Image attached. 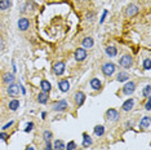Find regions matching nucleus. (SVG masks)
Segmentation results:
<instances>
[{
    "label": "nucleus",
    "instance_id": "f257e3e1",
    "mask_svg": "<svg viewBox=\"0 0 151 150\" xmlns=\"http://www.w3.org/2000/svg\"><path fill=\"white\" fill-rule=\"evenodd\" d=\"M119 64H120L124 69H129V67H132V65H133V58H132V56H129V54H124L123 57L119 60Z\"/></svg>",
    "mask_w": 151,
    "mask_h": 150
},
{
    "label": "nucleus",
    "instance_id": "f03ea898",
    "mask_svg": "<svg viewBox=\"0 0 151 150\" xmlns=\"http://www.w3.org/2000/svg\"><path fill=\"white\" fill-rule=\"evenodd\" d=\"M20 91H21V87L18 86V84L12 83L11 86L8 87V95L12 96V97H17V96H20Z\"/></svg>",
    "mask_w": 151,
    "mask_h": 150
},
{
    "label": "nucleus",
    "instance_id": "7ed1b4c3",
    "mask_svg": "<svg viewBox=\"0 0 151 150\" xmlns=\"http://www.w3.org/2000/svg\"><path fill=\"white\" fill-rule=\"evenodd\" d=\"M102 72H104L106 76L112 75L115 72V65L112 64V62H107V64H105L104 66H102Z\"/></svg>",
    "mask_w": 151,
    "mask_h": 150
},
{
    "label": "nucleus",
    "instance_id": "20e7f679",
    "mask_svg": "<svg viewBox=\"0 0 151 150\" xmlns=\"http://www.w3.org/2000/svg\"><path fill=\"white\" fill-rule=\"evenodd\" d=\"M119 111L115 110V109H109V110L106 111V118L109 120H111V122H116V120H119Z\"/></svg>",
    "mask_w": 151,
    "mask_h": 150
},
{
    "label": "nucleus",
    "instance_id": "39448f33",
    "mask_svg": "<svg viewBox=\"0 0 151 150\" xmlns=\"http://www.w3.org/2000/svg\"><path fill=\"white\" fill-rule=\"evenodd\" d=\"M134 89H136V84H134L133 82H128V83L123 87V93L127 96H131L134 92Z\"/></svg>",
    "mask_w": 151,
    "mask_h": 150
},
{
    "label": "nucleus",
    "instance_id": "423d86ee",
    "mask_svg": "<svg viewBox=\"0 0 151 150\" xmlns=\"http://www.w3.org/2000/svg\"><path fill=\"white\" fill-rule=\"evenodd\" d=\"M75 58H76V61H83V60L87 58V52H85V49L78 48V49L75 50Z\"/></svg>",
    "mask_w": 151,
    "mask_h": 150
},
{
    "label": "nucleus",
    "instance_id": "0eeeda50",
    "mask_svg": "<svg viewBox=\"0 0 151 150\" xmlns=\"http://www.w3.org/2000/svg\"><path fill=\"white\" fill-rule=\"evenodd\" d=\"M138 12H140L138 7L136 5V4H131V5H128V8H127V16H128V17H133V16H136Z\"/></svg>",
    "mask_w": 151,
    "mask_h": 150
},
{
    "label": "nucleus",
    "instance_id": "6e6552de",
    "mask_svg": "<svg viewBox=\"0 0 151 150\" xmlns=\"http://www.w3.org/2000/svg\"><path fill=\"white\" fill-rule=\"evenodd\" d=\"M53 71H54L56 75H62L63 71H65V64L63 62H57V64H54Z\"/></svg>",
    "mask_w": 151,
    "mask_h": 150
},
{
    "label": "nucleus",
    "instance_id": "1a4fd4ad",
    "mask_svg": "<svg viewBox=\"0 0 151 150\" xmlns=\"http://www.w3.org/2000/svg\"><path fill=\"white\" fill-rule=\"evenodd\" d=\"M53 109L56 111H63V110H66V109H67V102L65 100L58 101V102H56L53 105Z\"/></svg>",
    "mask_w": 151,
    "mask_h": 150
},
{
    "label": "nucleus",
    "instance_id": "9d476101",
    "mask_svg": "<svg viewBox=\"0 0 151 150\" xmlns=\"http://www.w3.org/2000/svg\"><path fill=\"white\" fill-rule=\"evenodd\" d=\"M28 27H30V22H28L27 18H21V20L18 21V29H20L21 31H26Z\"/></svg>",
    "mask_w": 151,
    "mask_h": 150
},
{
    "label": "nucleus",
    "instance_id": "9b49d317",
    "mask_svg": "<svg viewBox=\"0 0 151 150\" xmlns=\"http://www.w3.org/2000/svg\"><path fill=\"white\" fill-rule=\"evenodd\" d=\"M84 100H85V95L83 92H76L75 93V104L78 106H81L84 104Z\"/></svg>",
    "mask_w": 151,
    "mask_h": 150
},
{
    "label": "nucleus",
    "instance_id": "f8f14e48",
    "mask_svg": "<svg viewBox=\"0 0 151 150\" xmlns=\"http://www.w3.org/2000/svg\"><path fill=\"white\" fill-rule=\"evenodd\" d=\"M40 88H42V91L44 92V93H49L50 89H52V86H50V83L48 80H42V83H40Z\"/></svg>",
    "mask_w": 151,
    "mask_h": 150
},
{
    "label": "nucleus",
    "instance_id": "ddd939ff",
    "mask_svg": "<svg viewBox=\"0 0 151 150\" xmlns=\"http://www.w3.org/2000/svg\"><path fill=\"white\" fill-rule=\"evenodd\" d=\"M58 88L61 92H67L70 89V83H69V80H61L58 83Z\"/></svg>",
    "mask_w": 151,
    "mask_h": 150
},
{
    "label": "nucleus",
    "instance_id": "4468645a",
    "mask_svg": "<svg viewBox=\"0 0 151 150\" xmlns=\"http://www.w3.org/2000/svg\"><path fill=\"white\" fill-rule=\"evenodd\" d=\"M133 105H134V100H133V98H129V100H127L123 104V106H121V109H123L124 111H129V110H132V108H133Z\"/></svg>",
    "mask_w": 151,
    "mask_h": 150
},
{
    "label": "nucleus",
    "instance_id": "2eb2a0df",
    "mask_svg": "<svg viewBox=\"0 0 151 150\" xmlns=\"http://www.w3.org/2000/svg\"><path fill=\"white\" fill-rule=\"evenodd\" d=\"M90 87H92L94 91H98V89H101V87H102V83H101L100 79L93 78L92 80H90Z\"/></svg>",
    "mask_w": 151,
    "mask_h": 150
},
{
    "label": "nucleus",
    "instance_id": "dca6fc26",
    "mask_svg": "<svg viewBox=\"0 0 151 150\" xmlns=\"http://www.w3.org/2000/svg\"><path fill=\"white\" fill-rule=\"evenodd\" d=\"M81 44H83L84 48H92L93 44H94V42H93L92 38H89V36H88V38H84L83 42H81Z\"/></svg>",
    "mask_w": 151,
    "mask_h": 150
},
{
    "label": "nucleus",
    "instance_id": "f3484780",
    "mask_svg": "<svg viewBox=\"0 0 151 150\" xmlns=\"http://www.w3.org/2000/svg\"><path fill=\"white\" fill-rule=\"evenodd\" d=\"M117 53L116 48L114 47V45H109V47H106V54L109 56V57H115Z\"/></svg>",
    "mask_w": 151,
    "mask_h": 150
},
{
    "label": "nucleus",
    "instance_id": "a211bd4d",
    "mask_svg": "<svg viewBox=\"0 0 151 150\" xmlns=\"http://www.w3.org/2000/svg\"><path fill=\"white\" fill-rule=\"evenodd\" d=\"M65 146H66V145H65V142L62 141V140H56L54 145H53V149L54 150H63Z\"/></svg>",
    "mask_w": 151,
    "mask_h": 150
},
{
    "label": "nucleus",
    "instance_id": "6ab92c4d",
    "mask_svg": "<svg viewBox=\"0 0 151 150\" xmlns=\"http://www.w3.org/2000/svg\"><path fill=\"white\" fill-rule=\"evenodd\" d=\"M92 142H93V141H92V139H90V137L88 136L87 133H84V135H83V144H81V145H83L84 147L90 146V145H92Z\"/></svg>",
    "mask_w": 151,
    "mask_h": 150
},
{
    "label": "nucleus",
    "instance_id": "aec40b11",
    "mask_svg": "<svg viewBox=\"0 0 151 150\" xmlns=\"http://www.w3.org/2000/svg\"><path fill=\"white\" fill-rule=\"evenodd\" d=\"M12 3H11V0H0V9L1 11H5V9L11 8Z\"/></svg>",
    "mask_w": 151,
    "mask_h": 150
},
{
    "label": "nucleus",
    "instance_id": "412c9836",
    "mask_svg": "<svg viewBox=\"0 0 151 150\" xmlns=\"http://www.w3.org/2000/svg\"><path fill=\"white\" fill-rule=\"evenodd\" d=\"M140 127L141 128H148L150 127V117H143L142 120L140 122Z\"/></svg>",
    "mask_w": 151,
    "mask_h": 150
},
{
    "label": "nucleus",
    "instance_id": "4be33fe9",
    "mask_svg": "<svg viewBox=\"0 0 151 150\" xmlns=\"http://www.w3.org/2000/svg\"><path fill=\"white\" fill-rule=\"evenodd\" d=\"M14 78H16V76H14L13 74H5L4 75V78H3V80H4V83H7V84H12L14 82Z\"/></svg>",
    "mask_w": 151,
    "mask_h": 150
},
{
    "label": "nucleus",
    "instance_id": "5701e85b",
    "mask_svg": "<svg viewBox=\"0 0 151 150\" xmlns=\"http://www.w3.org/2000/svg\"><path fill=\"white\" fill-rule=\"evenodd\" d=\"M94 133H96V136H102V135L105 133V127L104 125H96L94 127Z\"/></svg>",
    "mask_w": 151,
    "mask_h": 150
},
{
    "label": "nucleus",
    "instance_id": "b1692460",
    "mask_svg": "<svg viewBox=\"0 0 151 150\" xmlns=\"http://www.w3.org/2000/svg\"><path fill=\"white\" fill-rule=\"evenodd\" d=\"M116 79H117V82H125V80L129 79V75L127 74V72H119L117 76H116Z\"/></svg>",
    "mask_w": 151,
    "mask_h": 150
},
{
    "label": "nucleus",
    "instance_id": "393cba45",
    "mask_svg": "<svg viewBox=\"0 0 151 150\" xmlns=\"http://www.w3.org/2000/svg\"><path fill=\"white\" fill-rule=\"evenodd\" d=\"M38 101H39L40 104H45L48 101V93H44V92L39 93V96H38Z\"/></svg>",
    "mask_w": 151,
    "mask_h": 150
},
{
    "label": "nucleus",
    "instance_id": "a878e982",
    "mask_svg": "<svg viewBox=\"0 0 151 150\" xmlns=\"http://www.w3.org/2000/svg\"><path fill=\"white\" fill-rule=\"evenodd\" d=\"M20 108V102H18V100H13V101H11L9 102V109L11 110H17V109Z\"/></svg>",
    "mask_w": 151,
    "mask_h": 150
},
{
    "label": "nucleus",
    "instance_id": "bb28decb",
    "mask_svg": "<svg viewBox=\"0 0 151 150\" xmlns=\"http://www.w3.org/2000/svg\"><path fill=\"white\" fill-rule=\"evenodd\" d=\"M142 95H143V97H146V98H148V97H150V86H148V84L145 87V88H143Z\"/></svg>",
    "mask_w": 151,
    "mask_h": 150
},
{
    "label": "nucleus",
    "instance_id": "cd10ccee",
    "mask_svg": "<svg viewBox=\"0 0 151 150\" xmlns=\"http://www.w3.org/2000/svg\"><path fill=\"white\" fill-rule=\"evenodd\" d=\"M65 149H66V150H75L76 149V144L74 141H70L66 146H65Z\"/></svg>",
    "mask_w": 151,
    "mask_h": 150
},
{
    "label": "nucleus",
    "instance_id": "c85d7f7f",
    "mask_svg": "<svg viewBox=\"0 0 151 150\" xmlns=\"http://www.w3.org/2000/svg\"><path fill=\"white\" fill-rule=\"evenodd\" d=\"M43 136H44L45 142H47V141H50V139H52V132H49V131H45L44 133H43Z\"/></svg>",
    "mask_w": 151,
    "mask_h": 150
},
{
    "label": "nucleus",
    "instance_id": "c756f323",
    "mask_svg": "<svg viewBox=\"0 0 151 150\" xmlns=\"http://www.w3.org/2000/svg\"><path fill=\"white\" fill-rule=\"evenodd\" d=\"M143 67H145L146 70H150V67H151L150 58H146V60H145V62H143Z\"/></svg>",
    "mask_w": 151,
    "mask_h": 150
},
{
    "label": "nucleus",
    "instance_id": "7c9ffc66",
    "mask_svg": "<svg viewBox=\"0 0 151 150\" xmlns=\"http://www.w3.org/2000/svg\"><path fill=\"white\" fill-rule=\"evenodd\" d=\"M32 128H34V123H28L27 124V127H26V129H25V132H31L32 131Z\"/></svg>",
    "mask_w": 151,
    "mask_h": 150
},
{
    "label": "nucleus",
    "instance_id": "2f4dec72",
    "mask_svg": "<svg viewBox=\"0 0 151 150\" xmlns=\"http://www.w3.org/2000/svg\"><path fill=\"white\" fill-rule=\"evenodd\" d=\"M52 149H53V146H52L50 141H47V146H45V150H52Z\"/></svg>",
    "mask_w": 151,
    "mask_h": 150
},
{
    "label": "nucleus",
    "instance_id": "473e14b6",
    "mask_svg": "<svg viewBox=\"0 0 151 150\" xmlns=\"http://www.w3.org/2000/svg\"><path fill=\"white\" fill-rule=\"evenodd\" d=\"M151 109V102H150V97L147 98V104H146V110H150Z\"/></svg>",
    "mask_w": 151,
    "mask_h": 150
},
{
    "label": "nucleus",
    "instance_id": "72a5a7b5",
    "mask_svg": "<svg viewBox=\"0 0 151 150\" xmlns=\"http://www.w3.org/2000/svg\"><path fill=\"white\" fill-rule=\"evenodd\" d=\"M106 14H107V11H105V12H104V14H102V18H101V23H102V22L105 21V18H106Z\"/></svg>",
    "mask_w": 151,
    "mask_h": 150
},
{
    "label": "nucleus",
    "instance_id": "f704fd0d",
    "mask_svg": "<svg viewBox=\"0 0 151 150\" xmlns=\"http://www.w3.org/2000/svg\"><path fill=\"white\" fill-rule=\"evenodd\" d=\"M12 124H13V122H9V123H7V124L4 125V127H3V129H7V128H9V127H11Z\"/></svg>",
    "mask_w": 151,
    "mask_h": 150
},
{
    "label": "nucleus",
    "instance_id": "c9c22d12",
    "mask_svg": "<svg viewBox=\"0 0 151 150\" xmlns=\"http://www.w3.org/2000/svg\"><path fill=\"white\" fill-rule=\"evenodd\" d=\"M7 137L8 136L5 133H0V140H7Z\"/></svg>",
    "mask_w": 151,
    "mask_h": 150
},
{
    "label": "nucleus",
    "instance_id": "e433bc0d",
    "mask_svg": "<svg viewBox=\"0 0 151 150\" xmlns=\"http://www.w3.org/2000/svg\"><path fill=\"white\" fill-rule=\"evenodd\" d=\"M88 20H94V14H87Z\"/></svg>",
    "mask_w": 151,
    "mask_h": 150
},
{
    "label": "nucleus",
    "instance_id": "4c0bfd02",
    "mask_svg": "<svg viewBox=\"0 0 151 150\" xmlns=\"http://www.w3.org/2000/svg\"><path fill=\"white\" fill-rule=\"evenodd\" d=\"M3 48H4V43H3V42H1V40H0V50L3 49Z\"/></svg>",
    "mask_w": 151,
    "mask_h": 150
},
{
    "label": "nucleus",
    "instance_id": "58836bf2",
    "mask_svg": "<svg viewBox=\"0 0 151 150\" xmlns=\"http://www.w3.org/2000/svg\"><path fill=\"white\" fill-rule=\"evenodd\" d=\"M26 150H35V149H34L32 146H28V147H27V149H26Z\"/></svg>",
    "mask_w": 151,
    "mask_h": 150
}]
</instances>
